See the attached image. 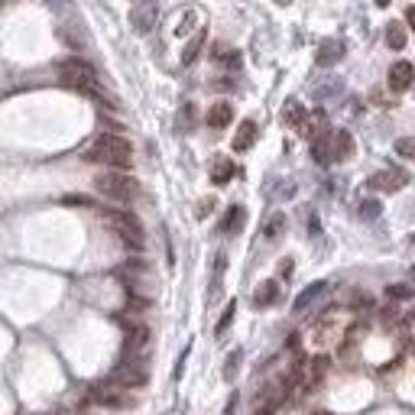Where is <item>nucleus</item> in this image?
Here are the masks:
<instances>
[{
    "label": "nucleus",
    "mask_w": 415,
    "mask_h": 415,
    "mask_svg": "<svg viewBox=\"0 0 415 415\" xmlns=\"http://www.w3.org/2000/svg\"><path fill=\"white\" fill-rule=\"evenodd\" d=\"M405 23L415 29V7H409V10H405Z\"/></svg>",
    "instance_id": "2f4dec72"
},
{
    "label": "nucleus",
    "mask_w": 415,
    "mask_h": 415,
    "mask_svg": "<svg viewBox=\"0 0 415 415\" xmlns=\"http://www.w3.org/2000/svg\"><path fill=\"white\" fill-rule=\"evenodd\" d=\"M234 172H237V169H234L231 159H227V156L218 159V162H214V172H211V182H214V185H227L234 179Z\"/></svg>",
    "instance_id": "a211bd4d"
},
{
    "label": "nucleus",
    "mask_w": 415,
    "mask_h": 415,
    "mask_svg": "<svg viewBox=\"0 0 415 415\" xmlns=\"http://www.w3.org/2000/svg\"><path fill=\"white\" fill-rule=\"evenodd\" d=\"M396 153L405 159H415V136H403V140H396Z\"/></svg>",
    "instance_id": "a878e982"
},
{
    "label": "nucleus",
    "mask_w": 415,
    "mask_h": 415,
    "mask_svg": "<svg viewBox=\"0 0 415 415\" xmlns=\"http://www.w3.org/2000/svg\"><path fill=\"white\" fill-rule=\"evenodd\" d=\"M276 299H279V286H276V282H260L257 292H253V305L266 308V305H273Z\"/></svg>",
    "instance_id": "2eb2a0df"
},
{
    "label": "nucleus",
    "mask_w": 415,
    "mask_h": 415,
    "mask_svg": "<svg viewBox=\"0 0 415 415\" xmlns=\"http://www.w3.org/2000/svg\"><path fill=\"white\" fill-rule=\"evenodd\" d=\"M211 208H214V201H211V198H208V201H201V205H198V218H208V211H211Z\"/></svg>",
    "instance_id": "7c9ffc66"
},
{
    "label": "nucleus",
    "mask_w": 415,
    "mask_h": 415,
    "mask_svg": "<svg viewBox=\"0 0 415 415\" xmlns=\"http://www.w3.org/2000/svg\"><path fill=\"white\" fill-rule=\"evenodd\" d=\"M253 140H257V123L244 121L237 127V134H234V153H247V149L253 147Z\"/></svg>",
    "instance_id": "9b49d317"
},
{
    "label": "nucleus",
    "mask_w": 415,
    "mask_h": 415,
    "mask_svg": "<svg viewBox=\"0 0 415 415\" xmlns=\"http://www.w3.org/2000/svg\"><path fill=\"white\" fill-rule=\"evenodd\" d=\"M156 20H159V7L156 3H140L130 10V26L136 33H153L156 29Z\"/></svg>",
    "instance_id": "0eeeda50"
},
{
    "label": "nucleus",
    "mask_w": 415,
    "mask_h": 415,
    "mask_svg": "<svg viewBox=\"0 0 415 415\" xmlns=\"http://www.w3.org/2000/svg\"><path fill=\"white\" fill-rule=\"evenodd\" d=\"M415 81V65L412 62H392V68H390V88H396V91H405V88Z\"/></svg>",
    "instance_id": "6e6552de"
},
{
    "label": "nucleus",
    "mask_w": 415,
    "mask_h": 415,
    "mask_svg": "<svg viewBox=\"0 0 415 415\" xmlns=\"http://www.w3.org/2000/svg\"><path fill=\"white\" fill-rule=\"evenodd\" d=\"M65 205H91V198H85V195H68V198H65Z\"/></svg>",
    "instance_id": "c756f323"
},
{
    "label": "nucleus",
    "mask_w": 415,
    "mask_h": 415,
    "mask_svg": "<svg viewBox=\"0 0 415 415\" xmlns=\"http://www.w3.org/2000/svg\"><path fill=\"white\" fill-rule=\"evenodd\" d=\"M344 55V42H338V39H328V42H321V49H318V65H334V62Z\"/></svg>",
    "instance_id": "ddd939ff"
},
{
    "label": "nucleus",
    "mask_w": 415,
    "mask_h": 415,
    "mask_svg": "<svg viewBox=\"0 0 415 415\" xmlns=\"http://www.w3.org/2000/svg\"><path fill=\"white\" fill-rule=\"evenodd\" d=\"M237 364H240V351H234L231 357H227V366H224V377L234 379V373H237Z\"/></svg>",
    "instance_id": "cd10ccee"
},
{
    "label": "nucleus",
    "mask_w": 415,
    "mask_h": 415,
    "mask_svg": "<svg viewBox=\"0 0 415 415\" xmlns=\"http://www.w3.org/2000/svg\"><path fill=\"white\" fill-rule=\"evenodd\" d=\"M234 121V108L227 101H218L214 108H208V127H214V130H224L227 123Z\"/></svg>",
    "instance_id": "9d476101"
},
{
    "label": "nucleus",
    "mask_w": 415,
    "mask_h": 415,
    "mask_svg": "<svg viewBox=\"0 0 415 415\" xmlns=\"http://www.w3.org/2000/svg\"><path fill=\"white\" fill-rule=\"evenodd\" d=\"M282 231H286V214H273V218L263 224V237H266L269 244H273V240H279Z\"/></svg>",
    "instance_id": "6ab92c4d"
},
{
    "label": "nucleus",
    "mask_w": 415,
    "mask_h": 415,
    "mask_svg": "<svg viewBox=\"0 0 415 415\" xmlns=\"http://www.w3.org/2000/svg\"><path fill=\"white\" fill-rule=\"evenodd\" d=\"M59 75H62V85L72 88V91H81L88 98H98V72L88 65L85 59H65L59 65Z\"/></svg>",
    "instance_id": "f03ea898"
},
{
    "label": "nucleus",
    "mask_w": 415,
    "mask_h": 415,
    "mask_svg": "<svg viewBox=\"0 0 415 415\" xmlns=\"http://www.w3.org/2000/svg\"><path fill=\"white\" fill-rule=\"evenodd\" d=\"M386 295H390V299H412L415 289H412V286H403V282H396V286H390V289H386Z\"/></svg>",
    "instance_id": "bb28decb"
},
{
    "label": "nucleus",
    "mask_w": 415,
    "mask_h": 415,
    "mask_svg": "<svg viewBox=\"0 0 415 415\" xmlns=\"http://www.w3.org/2000/svg\"><path fill=\"white\" fill-rule=\"evenodd\" d=\"M360 214H366V218H377L379 205H377V201H364V205H360Z\"/></svg>",
    "instance_id": "c85d7f7f"
},
{
    "label": "nucleus",
    "mask_w": 415,
    "mask_h": 415,
    "mask_svg": "<svg viewBox=\"0 0 415 415\" xmlns=\"http://www.w3.org/2000/svg\"><path fill=\"white\" fill-rule=\"evenodd\" d=\"M147 344H149V328H147V325H134V328L127 331V351H130V354L143 351Z\"/></svg>",
    "instance_id": "dca6fc26"
},
{
    "label": "nucleus",
    "mask_w": 415,
    "mask_h": 415,
    "mask_svg": "<svg viewBox=\"0 0 415 415\" xmlns=\"http://www.w3.org/2000/svg\"><path fill=\"white\" fill-rule=\"evenodd\" d=\"M276 405H279V396L276 392H269L263 403H257V409H253V415H273L276 412Z\"/></svg>",
    "instance_id": "393cba45"
},
{
    "label": "nucleus",
    "mask_w": 415,
    "mask_h": 415,
    "mask_svg": "<svg viewBox=\"0 0 415 415\" xmlns=\"http://www.w3.org/2000/svg\"><path fill=\"white\" fill-rule=\"evenodd\" d=\"M234 409H237V396H231V403H227V409H224V415H234Z\"/></svg>",
    "instance_id": "473e14b6"
},
{
    "label": "nucleus",
    "mask_w": 415,
    "mask_h": 415,
    "mask_svg": "<svg viewBox=\"0 0 415 415\" xmlns=\"http://www.w3.org/2000/svg\"><path fill=\"white\" fill-rule=\"evenodd\" d=\"M244 218H247L244 208H231L227 218H224V234H237L240 227H244Z\"/></svg>",
    "instance_id": "412c9836"
},
{
    "label": "nucleus",
    "mask_w": 415,
    "mask_h": 415,
    "mask_svg": "<svg viewBox=\"0 0 415 415\" xmlns=\"http://www.w3.org/2000/svg\"><path fill=\"white\" fill-rule=\"evenodd\" d=\"M95 188L104 198H110V201H134L136 192H140V182L134 175H127L123 169H114V172H101L95 179Z\"/></svg>",
    "instance_id": "7ed1b4c3"
},
{
    "label": "nucleus",
    "mask_w": 415,
    "mask_h": 415,
    "mask_svg": "<svg viewBox=\"0 0 415 415\" xmlns=\"http://www.w3.org/2000/svg\"><path fill=\"white\" fill-rule=\"evenodd\" d=\"M351 153H354V140H351V134H347V130H334V134H331V156L347 159Z\"/></svg>",
    "instance_id": "f8f14e48"
},
{
    "label": "nucleus",
    "mask_w": 415,
    "mask_h": 415,
    "mask_svg": "<svg viewBox=\"0 0 415 415\" xmlns=\"http://www.w3.org/2000/svg\"><path fill=\"white\" fill-rule=\"evenodd\" d=\"M205 39H208V29H198L195 36L185 42V49H182V65H192V62L198 59V52H201V46H205Z\"/></svg>",
    "instance_id": "f3484780"
},
{
    "label": "nucleus",
    "mask_w": 415,
    "mask_h": 415,
    "mask_svg": "<svg viewBox=\"0 0 415 415\" xmlns=\"http://www.w3.org/2000/svg\"><path fill=\"white\" fill-rule=\"evenodd\" d=\"M377 7H390V0H377Z\"/></svg>",
    "instance_id": "72a5a7b5"
},
{
    "label": "nucleus",
    "mask_w": 415,
    "mask_h": 415,
    "mask_svg": "<svg viewBox=\"0 0 415 415\" xmlns=\"http://www.w3.org/2000/svg\"><path fill=\"white\" fill-rule=\"evenodd\" d=\"M403 185H405V172H399V169L370 175V188H379V192H399Z\"/></svg>",
    "instance_id": "1a4fd4ad"
},
{
    "label": "nucleus",
    "mask_w": 415,
    "mask_h": 415,
    "mask_svg": "<svg viewBox=\"0 0 415 415\" xmlns=\"http://www.w3.org/2000/svg\"><path fill=\"white\" fill-rule=\"evenodd\" d=\"M312 156H315L318 166L334 162V156H331V134H318L315 136V143H312Z\"/></svg>",
    "instance_id": "4468645a"
},
{
    "label": "nucleus",
    "mask_w": 415,
    "mask_h": 415,
    "mask_svg": "<svg viewBox=\"0 0 415 415\" xmlns=\"http://www.w3.org/2000/svg\"><path fill=\"white\" fill-rule=\"evenodd\" d=\"M321 292H325V282H312V286H308L305 292H302L299 299H295V312H305L308 302H315V299H318Z\"/></svg>",
    "instance_id": "aec40b11"
},
{
    "label": "nucleus",
    "mask_w": 415,
    "mask_h": 415,
    "mask_svg": "<svg viewBox=\"0 0 415 415\" xmlns=\"http://www.w3.org/2000/svg\"><path fill=\"white\" fill-rule=\"evenodd\" d=\"M114 379H117L121 386H127V390H136V386H143V383L149 379L147 364H143V360H130V364H121L117 370H114Z\"/></svg>",
    "instance_id": "423d86ee"
},
{
    "label": "nucleus",
    "mask_w": 415,
    "mask_h": 415,
    "mask_svg": "<svg viewBox=\"0 0 415 415\" xmlns=\"http://www.w3.org/2000/svg\"><path fill=\"white\" fill-rule=\"evenodd\" d=\"M386 46L390 49H405V33H403V23H390V29H386Z\"/></svg>",
    "instance_id": "4be33fe9"
},
{
    "label": "nucleus",
    "mask_w": 415,
    "mask_h": 415,
    "mask_svg": "<svg viewBox=\"0 0 415 415\" xmlns=\"http://www.w3.org/2000/svg\"><path fill=\"white\" fill-rule=\"evenodd\" d=\"M282 117H286L289 123H295V127H302V121H305V110H302V104H299V101H289Z\"/></svg>",
    "instance_id": "5701e85b"
},
{
    "label": "nucleus",
    "mask_w": 415,
    "mask_h": 415,
    "mask_svg": "<svg viewBox=\"0 0 415 415\" xmlns=\"http://www.w3.org/2000/svg\"><path fill=\"white\" fill-rule=\"evenodd\" d=\"M88 159L91 162H104L110 169H130V162H134V149L130 143L117 134H101L95 140V147L88 149Z\"/></svg>",
    "instance_id": "f257e3e1"
},
{
    "label": "nucleus",
    "mask_w": 415,
    "mask_h": 415,
    "mask_svg": "<svg viewBox=\"0 0 415 415\" xmlns=\"http://www.w3.org/2000/svg\"><path fill=\"white\" fill-rule=\"evenodd\" d=\"M127 386H121L117 379H110V383H98V386H91V403L98 405H110V409H123V405H130V399L123 396Z\"/></svg>",
    "instance_id": "39448f33"
},
{
    "label": "nucleus",
    "mask_w": 415,
    "mask_h": 415,
    "mask_svg": "<svg viewBox=\"0 0 415 415\" xmlns=\"http://www.w3.org/2000/svg\"><path fill=\"white\" fill-rule=\"evenodd\" d=\"M234 315H237V302H227V308H224V315H221V321H218V328H214V334H224V331L231 328V321H234Z\"/></svg>",
    "instance_id": "b1692460"
},
{
    "label": "nucleus",
    "mask_w": 415,
    "mask_h": 415,
    "mask_svg": "<svg viewBox=\"0 0 415 415\" xmlns=\"http://www.w3.org/2000/svg\"><path fill=\"white\" fill-rule=\"evenodd\" d=\"M101 218H104L110 227L117 231V237H121L127 247L143 250V244H147V234H143V224L136 221V214H130V211H101Z\"/></svg>",
    "instance_id": "20e7f679"
}]
</instances>
